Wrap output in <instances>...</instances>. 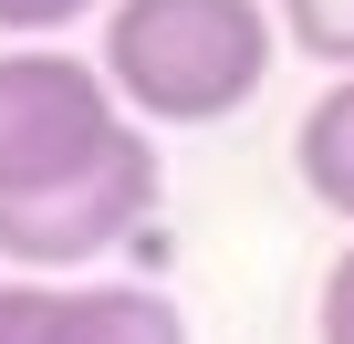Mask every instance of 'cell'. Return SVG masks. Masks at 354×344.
Returning a JSON list of instances; mask_svg holds the SVG:
<instances>
[{
    "label": "cell",
    "mask_w": 354,
    "mask_h": 344,
    "mask_svg": "<svg viewBox=\"0 0 354 344\" xmlns=\"http://www.w3.org/2000/svg\"><path fill=\"white\" fill-rule=\"evenodd\" d=\"M313 334H323V344H354V240L333 251V271H323V292H313Z\"/></svg>",
    "instance_id": "obj_7"
},
{
    "label": "cell",
    "mask_w": 354,
    "mask_h": 344,
    "mask_svg": "<svg viewBox=\"0 0 354 344\" xmlns=\"http://www.w3.org/2000/svg\"><path fill=\"white\" fill-rule=\"evenodd\" d=\"M94 63L136 125H219L271 84L281 11L271 0H115Z\"/></svg>",
    "instance_id": "obj_2"
},
{
    "label": "cell",
    "mask_w": 354,
    "mask_h": 344,
    "mask_svg": "<svg viewBox=\"0 0 354 344\" xmlns=\"http://www.w3.org/2000/svg\"><path fill=\"white\" fill-rule=\"evenodd\" d=\"M84 11H115V0H0V42H53Z\"/></svg>",
    "instance_id": "obj_6"
},
{
    "label": "cell",
    "mask_w": 354,
    "mask_h": 344,
    "mask_svg": "<svg viewBox=\"0 0 354 344\" xmlns=\"http://www.w3.org/2000/svg\"><path fill=\"white\" fill-rule=\"evenodd\" d=\"M156 199V136L125 115L94 53H0V261L11 271H84L115 240H136Z\"/></svg>",
    "instance_id": "obj_1"
},
{
    "label": "cell",
    "mask_w": 354,
    "mask_h": 344,
    "mask_svg": "<svg viewBox=\"0 0 354 344\" xmlns=\"http://www.w3.org/2000/svg\"><path fill=\"white\" fill-rule=\"evenodd\" d=\"M271 11H281V42H292V53L354 73V0H271Z\"/></svg>",
    "instance_id": "obj_5"
},
{
    "label": "cell",
    "mask_w": 354,
    "mask_h": 344,
    "mask_svg": "<svg viewBox=\"0 0 354 344\" xmlns=\"http://www.w3.org/2000/svg\"><path fill=\"white\" fill-rule=\"evenodd\" d=\"M0 344H188V313L156 282H42V271H11L0 282Z\"/></svg>",
    "instance_id": "obj_3"
},
{
    "label": "cell",
    "mask_w": 354,
    "mask_h": 344,
    "mask_svg": "<svg viewBox=\"0 0 354 344\" xmlns=\"http://www.w3.org/2000/svg\"><path fill=\"white\" fill-rule=\"evenodd\" d=\"M292 178L313 188V209L354 219V73H333L302 105V125H292Z\"/></svg>",
    "instance_id": "obj_4"
}]
</instances>
